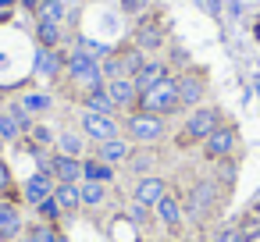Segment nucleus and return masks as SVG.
Masks as SVG:
<instances>
[{"label": "nucleus", "mask_w": 260, "mask_h": 242, "mask_svg": "<svg viewBox=\"0 0 260 242\" xmlns=\"http://www.w3.org/2000/svg\"><path fill=\"white\" fill-rule=\"evenodd\" d=\"M64 79H68V89H72L75 100H82V96H89V93L107 86L100 61L93 54H86V50H75L72 57H64Z\"/></svg>", "instance_id": "obj_1"}, {"label": "nucleus", "mask_w": 260, "mask_h": 242, "mask_svg": "<svg viewBox=\"0 0 260 242\" xmlns=\"http://www.w3.org/2000/svg\"><path fill=\"white\" fill-rule=\"evenodd\" d=\"M121 135L132 139L136 146H157L168 139V118H157L146 111H128L121 118Z\"/></svg>", "instance_id": "obj_2"}, {"label": "nucleus", "mask_w": 260, "mask_h": 242, "mask_svg": "<svg viewBox=\"0 0 260 242\" xmlns=\"http://www.w3.org/2000/svg\"><path fill=\"white\" fill-rule=\"evenodd\" d=\"M224 121L221 107H210V103H200L192 111H185L182 118V132H178V146H203V139Z\"/></svg>", "instance_id": "obj_3"}, {"label": "nucleus", "mask_w": 260, "mask_h": 242, "mask_svg": "<svg viewBox=\"0 0 260 242\" xmlns=\"http://www.w3.org/2000/svg\"><path fill=\"white\" fill-rule=\"evenodd\" d=\"M136 111H146V114H157V118H171V114H178V111H182V103H178V79L168 75V79L157 82L153 89L139 93Z\"/></svg>", "instance_id": "obj_4"}, {"label": "nucleus", "mask_w": 260, "mask_h": 242, "mask_svg": "<svg viewBox=\"0 0 260 242\" xmlns=\"http://www.w3.org/2000/svg\"><path fill=\"white\" fill-rule=\"evenodd\" d=\"M217 199H221V185L214 182V178H200L192 189H189V196H185V214H189V221H196V224H203L210 214H214V206H217Z\"/></svg>", "instance_id": "obj_5"}, {"label": "nucleus", "mask_w": 260, "mask_h": 242, "mask_svg": "<svg viewBox=\"0 0 260 242\" xmlns=\"http://www.w3.org/2000/svg\"><path fill=\"white\" fill-rule=\"evenodd\" d=\"M203 157L207 160H214V164H221V160H232L235 157V150H239V128L235 125H228V121H221L207 139H203Z\"/></svg>", "instance_id": "obj_6"}, {"label": "nucleus", "mask_w": 260, "mask_h": 242, "mask_svg": "<svg viewBox=\"0 0 260 242\" xmlns=\"http://www.w3.org/2000/svg\"><path fill=\"white\" fill-rule=\"evenodd\" d=\"M79 132L89 139V143H104V139H114L121 135V125L114 114H96V111H82L79 114Z\"/></svg>", "instance_id": "obj_7"}, {"label": "nucleus", "mask_w": 260, "mask_h": 242, "mask_svg": "<svg viewBox=\"0 0 260 242\" xmlns=\"http://www.w3.org/2000/svg\"><path fill=\"white\" fill-rule=\"evenodd\" d=\"M175 79H178V103H182V111L200 107L203 96H207V75L196 72V68H185V72L175 75Z\"/></svg>", "instance_id": "obj_8"}, {"label": "nucleus", "mask_w": 260, "mask_h": 242, "mask_svg": "<svg viewBox=\"0 0 260 242\" xmlns=\"http://www.w3.org/2000/svg\"><path fill=\"white\" fill-rule=\"evenodd\" d=\"M104 93L111 96V103H114V111H118V114H128V111H136V103H139V89H136V82H132L128 75L107 79Z\"/></svg>", "instance_id": "obj_9"}, {"label": "nucleus", "mask_w": 260, "mask_h": 242, "mask_svg": "<svg viewBox=\"0 0 260 242\" xmlns=\"http://www.w3.org/2000/svg\"><path fill=\"white\" fill-rule=\"evenodd\" d=\"M168 192H171V189H168V182H164L160 175H143V178H136V185H132V203L153 210Z\"/></svg>", "instance_id": "obj_10"}, {"label": "nucleus", "mask_w": 260, "mask_h": 242, "mask_svg": "<svg viewBox=\"0 0 260 242\" xmlns=\"http://www.w3.org/2000/svg\"><path fill=\"white\" fill-rule=\"evenodd\" d=\"M132 153H136V143H132V139H125V135L104 139V143H96V150H93V157H96V160H104V164H111V167H125Z\"/></svg>", "instance_id": "obj_11"}, {"label": "nucleus", "mask_w": 260, "mask_h": 242, "mask_svg": "<svg viewBox=\"0 0 260 242\" xmlns=\"http://www.w3.org/2000/svg\"><path fill=\"white\" fill-rule=\"evenodd\" d=\"M25 235V221L15 199H0V242H15Z\"/></svg>", "instance_id": "obj_12"}, {"label": "nucleus", "mask_w": 260, "mask_h": 242, "mask_svg": "<svg viewBox=\"0 0 260 242\" xmlns=\"http://www.w3.org/2000/svg\"><path fill=\"white\" fill-rule=\"evenodd\" d=\"M54 185H57V182L50 178V171H36V175H29V178H25V185H22V199L36 210L43 199H50V196H54Z\"/></svg>", "instance_id": "obj_13"}, {"label": "nucleus", "mask_w": 260, "mask_h": 242, "mask_svg": "<svg viewBox=\"0 0 260 242\" xmlns=\"http://www.w3.org/2000/svg\"><path fill=\"white\" fill-rule=\"evenodd\" d=\"M32 72L40 75V79H47V82H54L61 72H64V57H61V50H50V47H36V54H32Z\"/></svg>", "instance_id": "obj_14"}, {"label": "nucleus", "mask_w": 260, "mask_h": 242, "mask_svg": "<svg viewBox=\"0 0 260 242\" xmlns=\"http://www.w3.org/2000/svg\"><path fill=\"white\" fill-rule=\"evenodd\" d=\"M47 171H50V178H54V182H82V160H79V157L50 153Z\"/></svg>", "instance_id": "obj_15"}, {"label": "nucleus", "mask_w": 260, "mask_h": 242, "mask_svg": "<svg viewBox=\"0 0 260 242\" xmlns=\"http://www.w3.org/2000/svg\"><path fill=\"white\" fill-rule=\"evenodd\" d=\"M153 214H157V221H160L168 231H178L182 221H185V206H182V199H178L175 192H168V196L153 206Z\"/></svg>", "instance_id": "obj_16"}, {"label": "nucleus", "mask_w": 260, "mask_h": 242, "mask_svg": "<svg viewBox=\"0 0 260 242\" xmlns=\"http://www.w3.org/2000/svg\"><path fill=\"white\" fill-rule=\"evenodd\" d=\"M168 75H171V72H168V64H164V61H157V57H146V64L139 68V75H136L132 82H136V89H139V93H146V89H153L157 82H164Z\"/></svg>", "instance_id": "obj_17"}, {"label": "nucleus", "mask_w": 260, "mask_h": 242, "mask_svg": "<svg viewBox=\"0 0 260 242\" xmlns=\"http://www.w3.org/2000/svg\"><path fill=\"white\" fill-rule=\"evenodd\" d=\"M54 203L61 206V214H79V210H82L79 182H57V185H54Z\"/></svg>", "instance_id": "obj_18"}, {"label": "nucleus", "mask_w": 260, "mask_h": 242, "mask_svg": "<svg viewBox=\"0 0 260 242\" xmlns=\"http://www.w3.org/2000/svg\"><path fill=\"white\" fill-rule=\"evenodd\" d=\"M114 178H118V167H111V164L96 160L93 153H89V157H82V182H100V185H111Z\"/></svg>", "instance_id": "obj_19"}, {"label": "nucleus", "mask_w": 260, "mask_h": 242, "mask_svg": "<svg viewBox=\"0 0 260 242\" xmlns=\"http://www.w3.org/2000/svg\"><path fill=\"white\" fill-rule=\"evenodd\" d=\"M86 135L82 132H57V143H54V153H64V157H86Z\"/></svg>", "instance_id": "obj_20"}, {"label": "nucleus", "mask_w": 260, "mask_h": 242, "mask_svg": "<svg viewBox=\"0 0 260 242\" xmlns=\"http://www.w3.org/2000/svg\"><path fill=\"white\" fill-rule=\"evenodd\" d=\"M61 40H64V22H40V18H36V47L57 50Z\"/></svg>", "instance_id": "obj_21"}, {"label": "nucleus", "mask_w": 260, "mask_h": 242, "mask_svg": "<svg viewBox=\"0 0 260 242\" xmlns=\"http://www.w3.org/2000/svg\"><path fill=\"white\" fill-rule=\"evenodd\" d=\"M114 54H118V61H121V75H128V79H136L139 68H143L146 57H150V54H143L136 43H128V47H121V50H114Z\"/></svg>", "instance_id": "obj_22"}, {"label": "nucleus", "mask_w": 260, "mask_h": 242, "mask_svg": "<svg viewBox=\"0 0 260 242\" xmlns=\"http://www.w3.org/2000/svg\"><path fill=\"white\" fill-rule=\"evenodd\" d=\"M136 178H143V175H150V167H153V146H136V153L128 157V164H125Z\"/></svg>", "instance_id": "obj_23"}, {"label": "nucleus", "mask_w": 260, "mask_h": 242, "mask_svg": "<svg viewBox=\"0 0 260 242\" xmlns=\"http://www.w3.org/2000/svg\"><path fill=\"white\" fill-rule=\"evenodd\" d=\"M160 43H164V32H160L157 25H139V29H136V47H139L143 54L157 50Z\"/></svg>", "instance_id": "obj_24"}, {"label": "nucleus", "mask_w": 260, "mask_h": 242, "mask_svg": "<svg viewBox=\"0 0 260 242\" xmlns=\"http://www.w3.org/2000/svg\"><path fill=\"white\" fill-rule=\"evenodd\" d=\"M79 103H82V111H96V114H114V118H118V111H114V103H111V96H107L104 89H96V93L82 96Z\"/></svg>", "instance_id": "obj_25"}, {"label": "nucleus", "mask_w": 260, "mask_h": 242, "mask_svg": "<svg viewBox=\"0 0 260 242\" xmlns=\"http://www.w3.org/2000/svg\"><path fill=\"white\" fill-rule=\"evenodd\" d=\"M79 192H82V206H104L107 203V185H100V182H79Z\"/></svg>", "instance_id": "obj_26"}, {"label": "nucleus", "mask_w": 260, "mask_h": 242, "mask_svg": "<svg viewBox=\"0 0 260 242\" xmlns=\"http://www.w3.org/2000/svg\"><path fill=\"white\" fill-rule=\"evenodd\" d=\"M25 235L32 242H61V224H50V221H36L32 228H25Z\"/></svg>", "instance_id": "obj_27"}, {"label": "nucleus", "mask_w": 260, "mask_h": 242, "mask_svg": "<svg viewBox=\"0 0 260 242\" xmlns=\"http://www.w3.org/2000/svg\"><path fill=\"white\" fill-rule=\"evenodd\" d=\"M18 103H22V107H25V111H29L32 118H40V114H47V111L54 107V100H50L47 93H25V96H22Z\"/></svg>", "instance_id": "obj_28"}, {"label": "nucleus", "mask_w": 260, "mask_h": 242, "mask_svg": "<svg viewBox=\"0 0 260 242\" xmlns=\"http://www.w3.org/2000/svg\"><path fill=\"white\" fill-rule=\"evenodd\" d=\"M25 143H32V146H40V150H47V146H54V143H57V132H50L47 125H40V121H36V125L29 128Z\"/></svg>", "instance_id": "obj_29"}, {"label": "nucleus", "mask_w": 260, "mask_h": 242, "mask_svg": "<svg viewBox=\"0 0 260 242\" xmlns=\"http://www.w3.org/2000/svg\"><path fill=\"white\" fill-rule=\"evenodd\" d=\"M36 18L40 22H64V4H61V0H40Z\"/></svg>", "instance_id": "obj_30"}, {"label": "nucleus", "mask_w": 260, "mask_h": 242, "mask_svg": "<svg viewBox=\"0 0 260 242\" xmlns=\"http://www.w3.org/2000/svg\"><path fill=\"white\" fill-rule=\"evenodd\" d=\"M0 199H15V175L4 157H0Z\"/></svg>", "instance_id": "obj_31"}, {"label": "nucleus", "mask_w": 260, "mask_h": 242, "mask_svg": "<svg viewBox=\"0 0 260 242\" xmlns=\"http://www.w3.org/2000/svg\"><path fill=\"white\" fill-rule=\"evenodd\" d=\"M36 214H40L43 221H50V224H61V217H64V214H61V206L54 203V196H50V199H43V203L36 206Z\"/></svg>", "instance_id": "obj_32"}, {"label": "nucleus", "mask_w": 260, "mask_h": 242, "mask_svg": "<svg viewBox=\"0 0 260 242\" xmlns=\"http://www.w3.org/2000/svg\"><path fill=\"white\" fill-rule=\"evenodd\" d=\"M214 242H249V238L242 235V228H239V224H224V228L214 235Z\"/></svg>", "instance_id": "obj_33"}, {"label": "nucleus", "mask_w": 260, "mask_h": 242, "mask_svg": "<svg viewBox=\"0 0 260 242\" xmlns=\"http://www.w3.org/2000/svg\"><path fill=\"white\" fill-rule=\"evenodd\" d=\"M146 4H150V0H121V11H125V15H139Z\"/></svg>", "instance_id": "obj_34"}, {"label": "nucleus", "mask_w": 260, "mask_h": 242, "mask_svg": "<svg viewBox=\"0 0 260 242\" xmlns=\"http://www.w3.org/2000/svg\"><path fill=\"white\" fill-rule=\"evenodd\" d=\"M128 214H132V221H136V224H146V217H150V210H146V206H139V203H132V206H128Z\"/></svg>", "instance_id": "obj_35"}, {"label": "nucleus", "mask_w": 260, "mask_h": 242, "mask_svg": "<svg viewBox=\"0 0 260 242\" xmlns=\"http://www.w3.org/2000/svg\"><path fill=\"white\" fill-rule=\"evenodd\" d=\"M22 4H25L29 11H36V8H40V0H22Z\"/></svg>", "instance_id": "obj_36"}, {"label": "nucleus", "mask_w": 260, "mask_h": 242, "mask_svg": "<svg viewBox=\"0 0 260 242\" xmlns=\"http://www.w3.org/2000/svg\"><path fill=\"white\" fill-rule=\"evenodd\" d=\"M15 242H32V238H29V235H22V238H15Z\"/></svg>", "instance_id": "obj_37"}, {"label": "nucleus", "mask_w": 260, "mask_h": 242, "mask_svg": "<svg viewBox=\"0 0 260 242\" xmlns=\"http://www.w3.org/2000/svg\"><path fill=\"white\" fill-rule=\"evenodd\" d=\"M4 146H8V143H4V139H0V153H4Z\"/></svg>", "instance_id": "obj_38"}, {"label": "nucleus", "mask_w": 260, "mask_h": 242, "mask_svg": "<svg viewBox=\"0 0 260 242\" xmlns=\"http://www.w3.org/2000/svg\"><path fill=\"white\" fill-rule=\"evenodd\" d=\"M0 8H8V0H0Z\"/></svg>", "instance_id": "obj_39"}, {"label": "nucleus", "mask_w": 260, "mask_h": 242, "mask_svg": "<svg viewBox=\"0 0 260 242\" xmlns=\"http://www.w3.org/2000/svg\"><path fill=\"white\" fill-rule=\"evenodd\" d=\"M61 242H68V238H64V235H61Z\"/></svg>", "instance_id": "obj_40"}]
</instances>
